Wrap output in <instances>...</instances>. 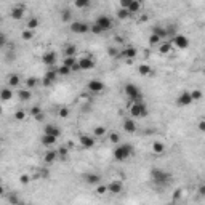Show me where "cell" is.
Listing matches in <instances>:
<instances>
[{
    "label": "cell",
    "mask_w": 205,
    "mask_h": 205,
    "mask_svg": "<svg viewBox=\"0 0 205 205\" xmlns=\"http://www.w3.org/2000/svg\"><path fill=\"white\" fill-rule=\"evenodd\" d=\"M114 159L115 160H119V162H124V160H127L131 154H133V147H131V144H120V146H117L115 149H114Z\"/></svg>",
    "instance_id": "6da1fadb"
},
{
    "label": "cell",
    "mask_w": 205,
    "mask_h": 205,
    "mask_svg": "<svg viewBox=\"0 0 205 205\" xmlns=\"http://www.w3.org/2000/svg\"><path fill=\"white\" fill-rule=\"evenodd\" d=\"M124 90H125V95L133 103H143V93L135 84H127Z\"/></svg>",
    "instance_id": "7a4b0ae2"
},
{
    "label": "cell",
    "mask_w": 205,
    "mask_h": 205,
    "mask_svg": "<svg viewBox=\"0 0 205 205\" xmlns=\"http://www.w3.org/2000/svg\"><path fill=\"white\" fill-rule=\"evenodd\" d=\"M130 115L138 117V119L147 117V107H146V104L144 103H133V104H130Z\"/></svg>",
    "instance_id": "3957f363"
},
{
    "label": "cell",
    "mask_w": 205,
    "mask_h": 205,
    "mask_svg": "<svg viewBox=\"0 0 205 205\" xmlns=\"http://www.w3.org/2000/svg\"><path fill=\"white\" fill-rule=\"evenodd\" d=\"M151 176H152L154 183H157V184H167L170 181V173L162 172L159 168H152L151 170Z\"/></svg>",
    "instance_id": "277c9868"
},
{
    "label": "cell",
    "mask_w": 205,
    "mask_h": 205,
    "mask_svg": "<svg viewBox=\"0 0 205 205\" xmlns=\"http://www.w3.org/2000/svg\"><path fill=\"white\" fill-rule=\"evenodd\" d=\"M95 24H96L100 29L104 32V31H109L112 27V19L109 18V16H106V15H100L96 18V21H95Z\"/></svg>",
    "instance_id": "5b68a950"
},
{
    "label": "cell",
    "mask_w": 205,
    "mask_h": 205,
    "mask_svg": "<svg viewBox=\"0 0 205 205\" xmlns=\"http://www.w3.org/2000/svg\"><path fill=\"white\" fill-rule=\"evenodd\" d=\"M90 27H91V26H88L87 23L74 21V23L71 24V31H72L74 34H87V32L90 31Z\"/></svg>",
    "instance_id": "8992f818"
},
{
    "label": "cell",
    "mask_w": 205,
    "mask_h": 205,
    "mask_svg": "<svg viewBox=\"0 0 205 205\" xmlns=\"http://www.w3.org/2000/svg\"><path fill=\"white\" fill-rule=\"evenodd\" d=\"M173 45H175L176 48L184 50V48L189 47V38H187L186 35H183V34H178V35L173 37Z\"/></svg>",
    "instance_id": "52a82bcc"
},
{
    "label": "cell",
    "mask_w": 205,
    "mask_h": 205,
    "mask_svg": "<svg viewBox=\"0 0 205 205\" xmlns=\"http://www.w3.org/2000/svg\"><path fill=\"white\" fill-rule=\"evenodd\" d=\"M192 96H191V93L189 91H183L178 98H176V104L184 107V106H189V104H192Z\"/></svg>",
    "instance_id": "ba28073f"
},
{
    "label": "cell",
    "mask_w": 205,
    "mask_h": 205,
    "mask_svg": "<svg viewBox=\"0 0 205 205\" xmlns=\"http://www.w3.org/2000/svg\"><path fill=\"white\" fill-rule=\"evenodd\" d=\"M87 88H88L91 93H101V91L106 88V85L103 84L101 80H90L88 84H87Z\"/></svg>",
    "instance_id": "9c48e42d"
},
{
    "label": "cell",
    "mask_w": 205,
    "mask_h": 205,
    "mask_svg": "<svg viewBox=\"0 0 205 205\" xmlns=\"http://www.w3.org/2000/svg\"><path fill=\"white\" fill-rule=\"evenodd\" d=\"M79 66H80V71H90L95 67V61L91 56H85L79 59Z\"/></svg>",
    "instance_id": "30bf717a"
},
{
    "label": "cell",
    "mask_w": 205,
    "mask_h": 205,
    "mask_svg": "<svg viewBox=\"0 0 205 205\" xmlns=\"http://www.w3.org/2000/svg\"><path fill=\"white\" fill-rule=\"evenodd\" d=\"M122 189H124V186H122V183L119 180H114L107 184V192H111V194H120Z\"/></svg>",
    "instance_id": "8fae6325"
},
{
    "label": "cell",
    "mask_w": 205,
    "mask_h": 205,
    "mask_svg": "<svg viewBox=\"0 0 205 205\" xmlns=\"http://www.w3.org/2000/svg\"><path fill=\"white\" fill-rule=\"evenodd\" d=\"M42 63L47 64V66L56 64V53H54V51H45L44 56H42Z\"/></svg>",
    "instance_id": "7c38bea8"
},
{
    "label": "cell",
    "mask_w": 205,
    "mask_h": 205,
    "mask_svg": "<svg viewBox=\"0 0 205 205\" xmlns=\"http://www.w3.org/2000/svg\"><path fill=\"white\" fill-rule=\"evenodd\" d=\"M24 7L23 5H16V7H13L11 8V11H10V16L13 18V19H21L23 16H24Z\"/></svg>",
    "instance_id": "4fadbf2b"
},
{
    "label": "cell",
    "mask_w": 205,
    "mask_h": 205,
    "mask_svg": "<svg viewBox=\"0 0 205 205\" xmlns=\"http://www.w3.org/2000/svg\"><path fill=\"white\" fill-rule=\"evenodd\" d=\"M79 143L84 147H87V149H90V147L95 146V140L91 138V136H88V135H82L80 138H79Z\"/></svg>",
    "instance_id": "5bb4252c"
},
{
    "label": "cell",
    "mask_w": 205,
    "mask_h": 205,
    "mask_svg": "<svg viewBox=\"0 0 205 205\" xmlns=\"http://www.w3.org/2000/svg\"><path fill=\"white\" fill-rule=\"evenodd\" d=\"M122 56H124V58H127V59H133L135 56H136V54H138V50H136L135 47H127V48H124V50H122Z\"/></svg>",
    "instance_id": "9a60e30c"
},
{
    "label": "cell",
    "mask_w": 205,
    "mask_h": 205,
    "mask_svg": "<svg viewBox=\"0 0 205 205\" xmlns=\"http://www.w3.org/2000/svg\"><path fill=\"white\" fill-rule=\"evenodd\" d=\"M44 130H45V135H51V136H54V138H58V136L61 135V130L56 125H47Z\"/></svg>",
    "instance_id": "2e32d148"
},
{
    "label": "cell",
    "mask_w": 205,
    "mask_h": 205,
    "mask_svg": "<svg viewBox=\"0 0 205 205\" xmlns=\"http://www.w3.org/2000/svg\"><path fill=\"white\" fill-rule=\"evenodd\" d=\"M31 96H32V93H31L29 88H24V90H19V91H18V98H19V101H23V103L29 101Z\"/></svg>",
    "instance_id": "e0dca14e"
},
{
    "label": "cell",
    "mask_w": 205,
    "mask_h": 205,
    "mask_svg": "<svg viewBox=\"0 0 205 205\" xmlns=\"http://www.w3.org/2000/svg\"><path fill=\"white\" fill-rule=\"evenodd\" d=\"M85 181L88 184H100L101 183V176L98 173H90V175L85 176Z\"/></svg>",
    "instance_id": "ac0fdd59"
},
{
    "label": "cell",
    "mask_w": 205,
    "mask_h": 205,
    "mask_svg": "<svg viewBox=\"0 0 205 205\" xmlns=\"http://www.w3.org/2000/svg\"><path fill=\"white\" fill-rule=\"evenodd\" d=\"M124 130H125L127 133H133V131L136 130V124H135L133 119H127V120L124 122Z\"/></svg>",
    "instance_id": "d6986e66"
},
{
    "label": "cell",
    "mask_w": 205,
    "mask_h": 205,
    "mask_svg": "<svg viewBox=\"0 0 205 205\" xmlns=\"http://www.w3.org/2000/svg\"><path fill=\"white\" fill-rule=\"evenodd\" d=\"M56 140L58 138H54V136H51V135H44L42 136V144L47 146V147H50V146H53L54 143H56Z\"/></svg>",
    "instance_id": "ffe728a7"
},
{
    "label": "cell",
    "mask_w": 205,
    "mask_h": 205,
    "mask_svg": "<svg viewBox=\"0 0 205 205\" xmlns=\"http://www.w3.org/2000/svg\"><path fill=\"white\" fill-rule=\"evenodd\" d=\"M56 157H58V151H48V152H45L44 160H45V163H53L56 160Z\"/></svg>",
    "instance_id": "44dd1931"
},
{
    "label": "cell",
    "mask_w": 205,
    "mask_h": 205,
    "mask_svg": "<svg viewBox=\"0 0 205 205\" xmlns=\"http://www.w3.org/2000/svg\"><path fill=\"white\" fill-rule=\"evenodd\" d=\"M63 53H64V58L75 56V53H77V47H75V45H67V47L63 50Z\"/></svg>",
    "instance_id": "7402d4cb"
},
{
    "label": "cell",
    "mask_w": 205,
    "mask_h": 205,
    "mask_svg": "<svg viewBox=\"0 0 205 205\" xmlns=\"http://www.w3.org/2000/svg\"><path fill=\"white\" fill-rule=\"evenodd\" d=\"M38 24H40L38 18H31L29 21H27V24H26V29H29V31H35L37 27H38Z\"/></svg>",
    "instance_id": "603a6c76"
},
{
    "label": "cell",
    "mask_w": 205,
    "mask_h": 205,
    "mask_svg": "<svg viewBox=\"0 0 205 205\" xmlns=\"http://www.w3.org/2000/svg\"><path fill=\"white\" fill-rule=\"evenodd\" d=\"M152 34L159 35L160 38H165V37L168 35V31H167V29H163V27H160V26H156L154 29H152Z\"/></svg>",
    "instance_id": "cb8c5ba5"
},
{
    "label": "cell",
    "mask_w": 205,
    "mask_h": 205,
    "mask_svg": "<svg viewBox=\"0 0 205 205\" xmlns=\"http://www.w3.org/2000/svg\"><path fill=\"white\" fill-rule=\"evenodd\" d=\"M0 98H2V101H10L13 98V90L11 88H3L2 93H0Z\"/></svg>",
    "instance_id": "d4e9b609"
},
{
    "label": "cell",
    "mask_w": 205,
    "mask_h": 205,
    "mask_svg": "<svg viewBox=\"0 0 205 205\" xmlns=\"http://www.w3.org/2000/svg\"><path fill=\"white\" fill-rule=\"evenodd\" d=\"M140 10H141V2H138V0H131V3L128 7L130 15H131V13H138Z\"/></svg>",
    "instance_id": "484cf974"
},
{
    "label": "cell",
    "mask_w": 205,
    "mask_h": 205,
    "mask_svg": "<svg viewBox=\"0 0 205 205\" xmlns=\"http://www.w3.org/2000/svg\"><path fill=\"white\" fill-rule=\"evenodd\" d=\"M152 151H154V154H162L163 151H165V146H163L160 141H154V144H152Z\"/></svg>",
    "instance_id": "4316f807"
},
{
    "label": "cell",
    "mask_w": 205,
    "mask_h": 205,
    "mask_svg": "<svg viewBox=\"0 0 205 205\" xmlns=\"http://www.w3.org/2000/svg\"><path fill=\"white\" fill-rule=\"evenodd\" d=\"M8 85L10 87H18L19 85V75L18 74H11L8 77Z\"/></svg>",
    "instance_id": "83f0119b"
},
{
    "label": "cell",
    "mask_w": 205,
    "mask_h": 205,
    "mask_svg": "<svg viewBox=\"0 0 205 205\" xmlns=\"http://www.w3.org/2000/svg\"><path fill=\"white\" fill-rule=\"evenodd\" d=\"M35 85H38V79L37 77H27L26 79V88H34Z\"/></svg>",
    "instance_id": "f1b7e54d"
},
{
    "label": "cell",
    "mask_w": 205,
    "mask_h": 205,
    "mask_svg": "<svg viewBox=\"0 0 205 205\" xmlns=\"http://www.w3.org/2000/svg\"><path fill=\"white\" fill-rule=\"evenodd\" d=\"M138 72H140L141 75H151V74H152L151 67H149L147 64H141V66L138 67Z\"/></svg>",
    "instance_id": "f546056e"
},
{
    "label": "cell",
    "mask_w": 205,
    "mask_h": 205,
    "mask_svg": "<svg viewBox=\"0 0 205 205\" xmlns=\"http://www.w3.org/2000/svg\"><path fill=\"white\" fill-rule=\"evenodd\" d=\"M172 42H165V44H162L160 45V48H159V51L162 53V54H167V53H170L172 51Z\"/></svg>",
    "instance_id": "4dcf8cb0"
},
{
    "label": "cell",
    "mask_w": 205,
    "mask_h": 205,
    "mask_svg": "<svg viewBox=\"0 0 205 205\" xmlns=\"http://www.w3.org/2000/svg\"><path fill=\"white\" fill-rule=\"evenodd\" d=\"M75 63H77L75 56H69V58H64V63H63V64H64L66 67H69V69L72 71V66H74Z\"/></svg>",
    "instance_id": "1f68e13d"
},
{
    "label": "cell",
    "mask_w": 205,
    "mask_h": 205,
    "mask_svg": "<svg viewBox=\"0 0 205 205\" xmlns=\"http://www.w3.org/2000/svg\"><path fill=\"white\" fill-rule=\"evenodd\" d=\"M71 16H72V13H71V10H63L61 11V21H64V23H67V21H71Z\"/></svg>",
    "instance_id": "d6a6232c"
},
{
    "label": "cell",
    "mask_w": 205,
    "mask_h": 205,
    "mask_svg": "<svg viewBox=\"0 0 205 205\" xmlns=\"http://www.w3.org/2000/svg\"><path fill=\"white\" fill-rule=\"evenodd\" d=\"M128 16H130V11L125 10V8H120V10L117 11V18H119V19H127Z\"/></svg>",
    "instance_id": "836d02e7"
},
{
    "label": "cell",
    "mask_w": 205,
    "mask_h": 205,
    "mask_svg": "<svg viewBox=\"0 0 205 205\" xmlns=\"http://www.w3.org/2000/svg\"><path fill=\"white\" fill-rule=\"evenodd\" d=\"M56 75H58V71H47V72H45V75H44V79H47V80L53 82L54 79H56Z\"/></svg>",
    "instance_id": "e575fe53"
},
{
    "label": "cell",
    "mask_w": 205,
    "mask_h": 205,
    "mask_svg": "<svg viewBox=\"0 0 205 205\" xmlns=\"http://www.w3.org/2000/svg\"><path fill=\"white\" fill-rule=\"evenodd\" d=\"M21 37H23L24 40H31V38L34 37V31H29V29H24V31H23V34H21Z\"/></svg>",
    "instance_id": "d590c367"
},
{
    "label": "cell",
    "mask_w": 205,
    "mask_h": 205,
    "mask_svg": "<svg viewBox=\"0 0 205 205\" xmlns=\"http://www.w3.org/2000/svg\"><path fill=\"white\" fill-rule=\"evenodd\" d=\"M75 7L77 8H87V7H90V2L88 0H75Z\"/></svg>",
    "instance_id": "8d00e7d4"
},
{
    "label": "cell",
    "mask_w": 205,
    "mask_h": 205,
    "mask_svg": "<svg viewBox=\"0 0 205 205\" xmlns=\"http://www.w3.org/2000/svg\"><path fill=\"white\" fill-rule=\"evenodd\" d=\"M106 135V127H96L95 128V136H98V138H101V136Z\"/></svg>",
    "instance_id": "74e56055"
},
{
    "label": "cell",
    "mask_w": 205,
    "mask_h": 205,
    "mask_svg": "<svg viewBox=\"0 0 205 205\" xmlns=\"http://www.w3.org/2000/svg\"><path fill=\"white\" fill-rule=\"evenodd\" d=\"M58 74H59V75H69V74H71V69H69V67H66V66L63 64V66H59Z\"/></svg>",
    "instance_id": "f35d334b"
},
{
    "label": "cell",
    "mask_w": 205,
    "mask_h": 205,
    "mask_svg": "<svg viewBox=\"0 0 205 205\" xmlns=\"http://www.w3.org/2000/svg\"><path fill=\"white\" fill-rule=\"evenodd\" d=\"M159 42H160V37L156 35V34H151V37H149V44H151V45H157Z\"/></svg>",
    "instance_id": "ab89813d"
},
{
    "label": "cell",
    "mask_w": 205,
    "mask_h": 205,
    "mask_svg": "<svg viewBox=\"0 0 205 205\" xmlns=\"http://www.w3.org/2000/svg\"><path fill=\"white\" fill-rule=\"evenodd\" d=\"M109 141H111V143H119L120 141V135L119 133H111V135H109Z\"/></svg>",
    "instance_id": "60d3db41"
},
{
    "label": "cell",
    "mask_w": 205,
    "mask_h": 205,
    "mask_svg": "<svg viewBox=\"0 0 205 205\" xmlns=\"http://www.w3.org/2000/svg\"><path fill=\"white\" fill-rule=\"evenodd\" d=\"M42 114V109H40V106H34L32 109H31V115L32 117H37V115H40Z\"/></svg>",
    "instance_id": "b9f144b4"
},
{
    "label": "cell",
    "mask_w": 205,
    "mask_h": 205,
    "mask_svg": "<svg viewBox=\"0 0 205 205\" xmlns=\"http://www.w3.org/2000/svg\"><path fill=\"white\" fill-rule=\"evenodd\" d=\"M191 96H192V101H197V100H200V98H202V91H200V90H192Z\"/></svg>",
    "instance_id": "7bdbcfd3"
},
{
    "label": "cell",
    "mask_w": 205,
    "mask_h": 205,
    "mask_svg": "<svg viewBox=\"0 0 205 205\" xmlns=\"http://www.w3.org/2000/svg\"><path fill=\"white\" fill-rule=\"evenodd\" d=\"M106 192H107V186L100 184V186L96 187V194H98V196H103V194H106Z\"/></svg>",
    "instance_id": "ee69618b"
},
{
    "label": "cell",
    "mask_w": 205,
    "mask_h": 205,
    "mask_svg": "<svg viewBox=\"0 0 205 205\" xmlns=\"http://www.w3.org/2000/svg\"><path fill=\"white\" fill-rule=\"evenodd\" d=\"M59 117H63V119L69 117V109H67V107H61L59 109Z\"/></svg>",
    "instance_id": "f6af8a7d"
},
{
    "label": "cell",
    "mask_w": 205,
    "mask_h": 205,
    "mask_svg": "<svg viewBox=\"0 0 205 205\" xmlns=\"http://www.w3.org/2000/svg\"><path fill=\"white\" fill-rule=\"evenodd\" d=\"M107 53H109V56H117V54H119V50L114 48V47H109V48H107Z\"/></svg>",
    "instance_id": "bcb514c9"
},
{
    "label": "cell",
    "mask_w": 205,
    "mask_h": 205,
    "mask_svg": "<svg viewBox=\"0 0 205 205\" xmlns=\"http://www.w3.org/2000/svg\"><path fill=\"white\" fill-rule=\"evenodd\" d=\"M130 3H131V0H120V8H125V10H128Z\"/></svg>",
    "instance_id": "7dc6e473"
},
{
    "label": "cell",
    "mask_w": 205,
    "mask_h": 205,
    "mask_svg": "<svg viewBox=\"0 0 205 205\" xmlns=\"http://www.w3.org/2000/svg\"><path fill=\"white\" fill-rule=\"evenodd\" d=\"M90 31H91L93 34H103V31L100 29V27H98L96 24H91V27H90Z\"/></svg>",
    "instance_id": "c3c4849f"
},
{
    "label": "cell",
    "mask_w": 205,
    "mask_h": 205,
    "mask_svg": "<svg viewBox=\"0 0 205 205\" xmlns=\"http://www.w3.org/2000/svg\"><path fill=\"white\" fill-rule=\"evenodd\" d=\"M58 156L66 157V156H67V147H64V146H63V147H59V149H58Z\"/></svg>",
    "instance_id": "681fc988"
},
{
    "label": "cell",
    "mask_w": 205,
    "mask_h": 205,
    "mask_svg": "<svg viewBox=\"0 0 205 205\" xmlns=\"http://www.w3.org/2000/svg\"><path fill=\"white\" fill-rule=\"evenodd\" d=\"M19 181H21L23 184H27V183L31 181V178H29L27 175H21V176H19Z\"/></svg>",
    "instance_id": "f907efd6"
},
{
    "label": "cell",
    "mask_w": 205,
    "mask_h": 205,
    "mask_svg": "<svg viewBox=\"0 0 205 205\" xmlns=\"http://www.w3.org/2000/svg\"><path fill=\"white\" fill-rule=\"evenodd\" d=\"M24 117H26V112H24V111H18V112L15 114V119H16V120H23Z\"/></svg>",
    "instance_id": "816d5d0a"
},
{
    "label": "cell",
    "mask_w": 205,
    "mask_h": 205,
    "mask_svg": "<svg viewBox=\"0 0 205 205\" xmlns=\"http://www.w3.org/2000/svg\"><path fill=\"white\" fill-rule=\"evenodd\" d=\"M10 202H11L13 205H15V203H19V202H18V197H16V196H11V197H10Z\"/></svg>",
    "instance_id": "f5cc1de1"
},
{
    "label": "cell",
    "mask_w": 205,
    "mask_h": 205,
    "mask_svg": "<svg viewBox=\"0 0 205 205\" xmlns=\"http://www.w3.org/2000/svg\"><path fill=\"white\" fill-rule=\"evenodd\" d=\"M199 194H200V196H205V184H202V186L199 187Z\"/></svg>",
    "instance_id": "db71d44e"
},
{
    "label": "cell",
    "mask_w": 205,
    "mask_h": 205,
    "mask_svg": "<svg viewBox=\"0 0 205 205\" xmlns=\"http://www.w3.org/2000/svg\"><path fill=\"white\" fill-rule=\"evenodd\" d=\"M199 130H200V131H205V120H202L200 124H199Z\"/></svg>",
    "instance_id": "11a10c76"
},
{
    "label": "cell",
    "mask_w": 205,
    "mask_h": 205,
    "mask_svg": "<svg viewBox=\"0 0 205 205\" xmlns=\"http://www.w3.org/2000/svg\"><path fill=\"white\" fill-rule=\"evenodd\" d=\"M175 199H178V197H181V189H176L175 191V196H173Z\"/></svg>",
    "instance_id": "9f6ffc18"
},
{
    "label": "cell",
    "mask_w": 205,
    "mask_h": 205,
    "mask_svg": "<svg viewBox=\"0 0 205 205\" xmlns=\"http://www.w3.org/2000/svg\"><path fill=\"white\" fill-rule=\"evenodd\" d=\"M72 71H80V66H79V61L72 66Z\"/></svg>",
    "instance_id": "6f0895ef"
},
{
    "label": "cell",
    "mask_w": 205,
    "mask_h": 205,
    "mask_svg": "<svg viewBox=\"0 0 205 205\" xmlns=\"http://www.w3.org/2000/svg\"><path fill=\"white\" fill-rule=\"evenodd\" d=\"M5 42H7V38H5V35L2 34V37H0V44H2V45H5Z\"/></svg>",
    "instance_id": "680465c9"
},
{
    "label": "cell",
    "mask_w": 205,
    "mask_h": 205,
    "mask_svg": "<svg viewBox=\"0 0 205 205\" xmlns=\"http://www.w3.org/2000/svg\"><path fill=\"white\" fill-rule=\"evenodd\" d=\"M35 120H44V114H40V115H37V117H34Z\"/></svg>",
    "instance_id": "91938a15"
},
{
    "label": "cell",
    "mask_w": 205,
    "mask_h": 205,
    "mask_svg": "<svg viewBox=\"0 0 205 205\" xmlns=\"http://www.w3.org/2000/svg\"><path fill=\"white\" fill-rule=\"evenodd\" d=\"M15 205H23V203H15Z\"/></svg>",
    "instance_id": "94428289"
},
{
    "label": "cell",
    "mask_w": 205,
    "mask_h": 205,
    "mask_svg": "<svg viewBox=\"0 0 205 205\" xmlns=\"http://www.w3.org/2000/svg\"><path fill=\"white\" fill-rule=\"evenodd\" d=\"M27 205H32V203H27Z\"/></svg>",
    "instance_id": "6125c7cd"
}]
</instances>
